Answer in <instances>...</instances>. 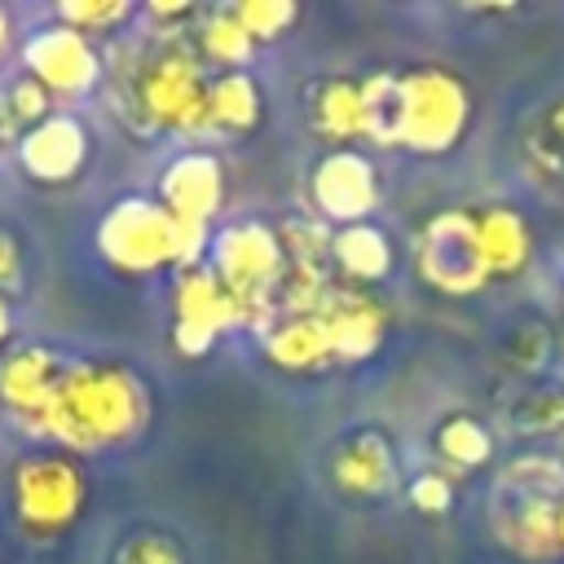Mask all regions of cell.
Here are the masks:
<instances>
[{"mask_svg": "<svg viewBox=\"0 0 564 564\" xmlns=\"http://www.w3.org/2000/svg\"><path fill=\"white\" fill-rule=\"evenodd\" d=\"M84 471L70 454H31L13 471V511L26 533H66L84 511Z\"/></svg>", "mask_w": 564, "mask_h": 564, "instance_id": "cell-6", "label": "cell"}, {"mask_svg": "<svg viewBox=\"0 0 564 564\" xmlns=\"http://www.w3.org/2000/svg\"><path fill=\"white\" fill-rule=\"evenodd\" d=\"M62 370H66V357H57L53 348H18V352H9L0 361V405H4V414L18 427L35 432L40 414H44V405H48L57 379H62Z\"/></svg>", "mask_w": 564, "mask_h": 564, "instance_id": "cell-14", "label": "cell"}, {"mask_svg": "<svg viewBox=\"0 0 564 564\" xmlns=\"http://www.w3.org/2000/svg\"><path fill=\"white\" fill-rule=\"evenodd\" d=\"M150 419V388L137 370L119 361H66L44 414L40 436L57 441L66 454H97L132 441Z\"/></svg>", "mask_w": 564, "mask_h": 564, "instance_id": "cell-1", "label": "cell"}, {"mask_svg": "<svg viewBox=\"0 0 564 564\" xmlns=\"http://www.w3.org/2000/svg\"><path fill=\"white\" fill-rule=\"evenodd\" d=\"M471 123V93L445 66L397 75V145L414 154H449Z\"/></svg>", "mask_w": 564, "mask_h": 564, "instance_id": "cell-3", "label": "cell"}, {"mask_svg": "<svg viewBox=\"0 0 564 564\" xmlns=\"http://www.w3.org/2000/svg\"><path fill=\"white\" fill-rule=\"evenodd\" d=\"M330 264L339 269V278L348 286L370 291L375 282H383L392 273V238L370 220L344 225V229L330 234Z\"/></svg>", "mask_w": 564, "mask_h": 564, "instance_id": "cell-18", "label": "cell"}, {"mask_svg": "<svg viewBox=\"0 0 564 564\" xmlns=\"http://www.w3.org/2000/svg\"><path fill=\"white\" fill-rule=\"evenodd\" d=\"M471 225H476V247H480V260L489 269V282L494 278H520L529 269V260H533V229H529V220L516 207H507V203L476 207Z\"/></svg>", "mask_w": 564, "mask_h": 564, "instance_id": "cell-17", "label": "cell"}, {"mask_svg": "<svg viewBox=\"0 0 564 564\" xmlns=\"http://www.w3.org/2000/svg\"><path fill=\"white\" fill-rule=\"evenodd\" d=\"M242 322L234 295L220 286V278L198 264L185 269L172 286V344L185 357H203L225 330H234Z\"/></svg>", "mask_w": 564, "mask_h": 564, "instance_id": "cell-10", "label": "cell"}, {"mask_svg": "<svg viewBox=\"0 0 564 564\" xmlns=\"http://www.w3.org/2000/svg\"><path fill=\"white\" fill-rule=\"evenodd\" d=\"M308 123L317 137L335 141V145H348L366 132L361 123V79H348V75H330L322 84H313L308 93Z\"/></svg>", "mask_w": 564, "mask_h": 564, "instance_id": "cell-21", "label": "cell"}, {"mask_svg": "<svg viewBox=\"0 0 564 564\" xmlns=\"http://www.w3.org/2000/svg\"><path fill=\"white\" fill-rule=\"evenodd\" d=\"M119 564H185V555L167 533H132L119 546Z\"/></svg>", "mask_w": 564, "mask_h": 564, "instance_id": "cell-32", "label": "cell"}, {"mask_svg": "<svg viewBox=\"0 0 564 564\" xmlns=\"http://www.w3.org/2000/svg\"><path fill=\"white\" fill-rule=\"evenodd\" d=\"M13 150H18V167L26 172V181H35V185H70L84 172L93 141H88V128H84L79 115L53 110L35 128H26L13 141Z\"/></svg>", "mask_w": 564, "mask_h": 564, "instance_id": "cell-12", "label": "cell"}, {"mask_svg": "<svg viewBox=\"0 0 564 564\" xmlns=\"http://www.w3.org/2000/svg\"><path fill=\"white\" fill-rule=\"evenodd\" d=\"M22 75H31L48 97H84L101 84V53L84 31L53 18L22 40Z\"/></svg>", "mask_w": 564, "mask_h": 564, "instance_id": "cell-8", "label": "cell"}, {"mask_svg": "<svg viewBox=\"0 0 564 564\" xmlns=\"http://www.w3.org/2000/svg\"><path fill=\"white\" fill-rule=\"evenodd\" d=\"M9 48H13V22H9V13L0 9V66H4V57H9Z\"/></svg>", "mask_w": 564, "mask_h": 564, "instance_id": "cell-36", "label": "cell"}, {"mask_svg": "<svg viewBox=\"0 0 564 564\" xmlns=\"http://www.w3.org/2000/svg\"><path fill=\"white\" fill-rule=\"evenodd\" d=\"M498 494H524V498H551L564 502V458H546V454H524L516 463L502 467Z\"/></svg>", "mask_w": 564, "mask_h": 564, "instance_id": "cell-24", "label": "cell"}, {"mask_svg": "<svg viewBox=\"0 0 564 564\" xmlns=\"http://www.w3.org/2000/svg\"><path fill=\"white\" fill-rule=\"evenodd\" d=\"M502 348H507L502 357H507L511 370L538 375V370H546V361H551V330H546L542 322H524V326H516V330L507 335Z\"/></svg>", "mask_w": 564, "mask_h": 564, "instance_id": "cell-30", "label": "cell"}, {"mask_svg": "<svg viewBox=\"0 0 564 564\" xmlns=\"http://www.w3.org/2000/svg\"><path fill=\"white\" fill-rule=\"evenodd\" d=\"M449 502H454V485L441 471H423V476L410 480V507L414 511L441 516V511H449Z\"/></svg>", "mask_w": 564, "mask_h": 564, "instance_id": "cell-33", "label": "cell"}, {"mask_svg": "<svg viewBox=\"0 0 564 564\" xmlns=\"http://www.w3.org/2000/svg\"><path fill=\"white\" fill-rule=\"evenodd\" d=\"M520 432H560L564 427V388H538L516 405Z\"/></svg>", "mask_w": 564, "mask_h": 564, "instance_id": "cell-31", "label": "cell"}, {"mask_svg": "<svg viewBox=\"0 0 564 564\" xmlns=\"http://www.w3.org/2000/svg\"><path fill=\"white\" fill-rule=\"evenodd\" d=\"M22 286V247L9 229H0V295Z\"/></svg>", "mask_w": 564, "mask_h": 564, "instance_id": "cell-34", "label": "cell"}, {"mask_svg": "<svg viewBox=\"0 0 564 564\" xmlns=\"http://www.w3.org/2000/svg\"><path fill=\"white\" fill-rule=\"evenodd\" d=\"M330 480L348 498H383L397 485V449L383 432L361 427L330 454Z\"/></svg>", "mask_w": 564, "mask_h": 564, "instance_id": "cell-16", "label": "cell"}, {"mask_svg": "<svg viewBox=\"0 0 564 564\" xmlns=\"http://www.w3.org/2000/svg\"><path fill=\"white\" fill-rule=\"evenodd\" d=\"M494 529H498V542L520 560H555V555H564L560 551V502H551V498L498 494Z\"/></svg>", "mask_w": 564, "mask_h": 564, "instance_id": "cell-15", "label": "cell"}, {"mask_svg": "<svg viewBox=\"0 0 564 564\" xmlns=\"http://www.w3.org/2000/svg\"><path fill=\"white\" fill-rule=\"evenodd\" d=\"M361 123L366 141L375 145H397V75L375 70L361 79Z\"/></svg>", "mask_w": 564, "mask_h": 564, "instance_id": "cell-26", "label": "cell"}, {"mask_svg": "<svg viewBox=\"0 0 564 564\" xmlns=\"http://www.w3.org/2000/svg\"><path fill=\"white\" fill-rule=\"evenodd\" d=\"M234 13H238V22L247 26V35L256 44L260 40H278L300 22V9L291 0H238Z\"/></svg>", "mask_w": 564, "mask_h": 564, "instance_id": "cell-28", "label": "cell"}, {"mask_svg": "<svg viewBox=\"0 0 564 564\" xmlns=\"http://www.w3.org/2000/svg\"><path fill=\"white\" fill-rule=\"evenodd\" d=\"M436 454L458 471H476L494 458V432L471 414H449L436 427Z\"/></svg>", "mask_w": 564, "mask_h": 564, "instance_id": "cell-23", "label": "cell"}, {"mask_svg": "<svg viewBox=\"0 0 564 564\" xmlns=\"http://www.w3.org/2000/svg\"><path fill=\"white\" fill-rule=\"evenodd\" d=\"M48 115H53V97L31 75H13L0 88V137H13L18 141L26 128H35Z\"/></svg>", "mask_w": 564, "mask_h": 564, "instance_id": "cell-25", "label": "cell"}, {"mask_svg": "<svg viewBox=\"0 0 564 564\" xmlns=\"http://www.w3.org/2000/svg\"><path fill=\"white\" fill-rule=\"evenodd\" d=\"M97 251L128 278L176 269V220L159 207V198H119L97 225Z\"/></svg>", "mask_w": 564, "mask_h": 564, "instance_id": "cell-5", "label": "cell"}, {"mask_svg": "<svg viewBox=\"0 0 564 564\" xmlns=\"http://www.w3.org/2000/svg\"><path fill=\"white\" fill-rule=\"evenodd\" d=\"M308 198L317 220H330L335 229L361 225L379 207V172L361 150L330 145L308 172Z\"/></svg>", "mask_w": 564, "mask_h": 564, "instance_id": "cell-9", "label": "cell"}, {"mask_svg": "<svg viewBox=\"0 0 564 564\" xmlns=\"http://www.w3.org/2000/svg\"><path fill=\"white\" fill-rule=\"evenodd\" d=\"M207 269L234 295L242 322L269 326V317L282 313V291H286L291 269H286L282 238L273 225H264V220L225 225L207 247Z\"/></svg>", "mask_w": 564, "mask_h": 564, "instance_id": "cell-2", "label": "cell"}, {"mask_svg": "<svg viewBox=\"0 0 564 564\" xmlns=\"http://www.w3.org/2000/svg\"><path fill=\"white\" fill-rule=\"evenodd\" d=\"M13 335V308H9V295H0V348L9 344Z\"/></svg>", "mask_w": 564, "mask_h": 564, "instance_id": "cell-35", "label": "cell"}, {"mask_svg": "<svg viewBox=\"0 0 564 564\" xmlns=\"http://www.w3.org/2000/svg\"><path fill=\"white\" fill-rule=\"evenodd\" d=\"M53 18L75 26V31H84L93 40L97 31H115L119 22H128L132 4H123V0H66V4H57Z\"/></svg>", "mask_w": 564, "mask_h": 564, "instance_id": "cell-29", "label": "cell"}, {"mask_svg": "<svg viewBox=\"0 0 564 564\" xmlns=\"http://www.w3.org/2000/svg\"><path fill=\"white\" fill-rule=\"evenodd\" d=\"M260 115H264V101L251 70H220L207 79V137L251 132Z\"/></svg>", "mask_w": 564, "mask_h": 564, "instance_id": "cell-20", "label": "cell"}, {"mask_svg": "<svg viewBox=\"0 0 564 564\" xmlns=\"http://www.w3.org/2000/svg\"><path fill=\"white\" fill-rule=\"evenodd\" d=\"M560 551H564V502H560Z\"/></svg>", "mask_w": 564, "mask_h": 564, "instance_id": "cell-37", "label": "cell"}, {"mask_svg": "<svg viewBox=\"0 0 564 564\" xmlns=\"http://www.w3.org/2000/svg\"><path fill=\"white\" fill-rule=\"evenodd\" d=\"M524 150H529V159L538 163V172H542V176L564 181V97L538 110V119H533V128H529V141H524Z\"/></svg>", "mask_w": 564, "mask_h": 564, "instance_id": "cell-27", "label": "cell"}, {"mask_svg": "<svg viewBox=\"0 0 564 564\" xmlns=\"http://www.w3.org/2000/svg\"><path fill=\"white\" fill-rule=\"evenodd\" d=\"M132 110L154 132L207 137V75L194 53L163 48L145 57L132 75Z\"/></svg>", "mask_w": 564, "mask_h": 564, "instance_id": "cell-4", "label": "cell"}, {"mask_svg": "<svg viewBox=\"0 0 564 564\" xmlns=\"http://www.w3.org/2000/svg\"><path fill=\"white\" fill-rule=\"evenodd\" d=\"M264 352H269V361H278L282 370H322V366H335V361H330L326 330H322V322H317L313 308L278 313V317L264 326Z\"/></svg>", "mask_w": 564, "mask_h": 564, "instance_id": "cell-19", "label": "cell"}, {"mask_svg": "<svg viewBox=\"0 0 564 564\" xmlns=\"http://www.w3.org/2000/svg\"><path fill=\"white\" fill-rule=\"evenodd\" d=\"M159 207L176 225L212 229L225 207V167L212 150H181L159 176Z\"/></svg>", "mask_w": 564, "mask_h": 564, "instance_id": "cell-13", "label": "cell"}, {"mask_svg": "<svg viewBox=\"0 0 564 564\" xmlns=\"http://www.w3.org/2000/svg\"><path fill=\"white\" fill-rule=\"evenodd\" d=\"M198 48H203L207 62H216V66H225V70H242V66L251 62V53H256V40H251L247 26L238 22L234 4H220V9H212V13L203 18V26H198Z\"/></svg>", "mask_w": 564, "mask_h": 564, "instance_id": "cell-22", "label": "cell"}, {"mask_svg": "<svg viewBox=\"0 0 564 564\" xmlns=\"http://www.w3.org/2000/svg\"><path fill=\"white\" fill-rule=\"evenodd\" d=\"M414 269L419 278L441 295H476L489 286V269L476 247L471 212H436L414 242Z\"/></svg>", "mask_w": 564, "mask_h": 564, "instance_id": "cell-7", "label": "cell"}, {"mask_svg": "<svg viewBox=\"0 0 564 564\" xmlns=\"http://www.w3.org/2000/svg\"><path fill=\"white\" fill-rule=\"evenodd\" d=\"M326 330L330 361H366L379 352L388 335V308L366 291L348 282H330L313 304H308Z\"/></svg>", "mask_w": 564, "mask_h": 564, "instance_id": "cell-11", "label": "cell"}]
</instances>
